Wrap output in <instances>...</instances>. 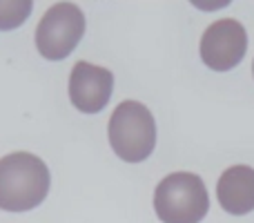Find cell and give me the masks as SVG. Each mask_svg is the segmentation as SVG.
Wrapping results in <instances>:
<instances>
[{
    "label": "cell",
    "instance_id": "6da1fadb",
    "mask_svg": "<svg viewBox=\"0 0 254 223\" xmlns=\"http://www.w3.org/2000/svg\"><path fill=\"white\" fill-rule=\"evenodd\" d=\"M49 185L47 163L36 154L11 152L0 158V210H34L47 199Z\"/></svg>",
    "mask_w": 254,
    "mask_h": 223
},
{
    "label": "cell",
    "instance_id": "7a4b0ae2",
    "mask_svg": "<svg viewBox=\"0 0 254 223\" xmlns=\"http://www.w3.org/2000/svg\"><path fill=\"white\" fill-rule=\"evenodd\" d=\"M154 210L163 223H201L210 210L203 179L194 172H172L154 190Z\"/></svg>",
    "mask_w": 254,
    "mask_h": 223
},
{
    "label": "cell",
    "instance_id": "3957f363",
    "mask_svg": "<svg viewBox=\"0 0 254 223\" xmlns=\"http://www.w3.org/2000/svg\"><path fill=\"white\" fill-rule=\"evenodd\" d=\"M107 136L116 156L125 163H140L154 152L156 121L143 103L123 101L112 112Z\"/></svg>",
    "mask_w": 254,
    "mask_h": 223
},
{
    "label": "cell",
    "instance_id": "277c9868",
    "mask_svg": "<svg viewBox=\"0 0 254 223\" xmlns=\"http://www.w3.org/2000/svg\"><path fill=\"white\" fill-rule=\"evenodd\" d=\"M85 34L83 9L74 2H56L36 27V47L47 61H63L76 49Z\"/></svg>",
    "mask_w": 254,
    "mask_h": 223
},
{
    "label": "cell",
    "instance_id": "5b68a950",
    "mask_svg": "<svg viewBox=\"0 0 254 223\" xmlns=\"http://www.w3.org/2000/svg\"><path fill=\"white\" fill-rule=\"evenodd\" d=\"M201 61L214 72H230L248 52V31L237 18L214 20L201 36Z\"/></svg>",
    "mask_w": 254,
    "mask_h": 223
},
{
    "label": "cell",
    "instance_id": "8992f818",
    "mask_svg": "<svg viewBox=\"0 0 254 223\" xmlns=\"http://www.w3.org/2000/svg\"><path fill=\"white\" fill-rule=\"evenodd\" d=\"M114 92V74L107 67L78 61L69 74V101L83 114H98L105 110Z\"/></svg>",
    "mask_w": 254,
    "mask_h": 223
},
{
    "label": "cell",
    "instance_id": "52a82bcc",
    "mask_svg": "<svg viewBox=\"0 0 254 223\" xmlns=\"http://www.w3.org/2000/svg\"><path fill=\"white\" fill-rule=\"evenodd\" d=\"M216 199H219V206L228 215H250L254 210V167H228L216 181Z\"/></svg>",
    "mask_w": 254,
    "mask_h": 223
},
{
    "label": "cell",
    "instance_id": "ba28073f",
    "mask_svg": "<svg viewBox=\"0 0 254 223\" xmlns=\"http://www.w3.org/2000/svg\"><path fill=\"white\" fill-rule=\"evenodd\" d=\"M34 2L31 0H0V31L20 27L29 18Z\"/></svg>",
    "mask_w": 254,
    "mask_h": 223
},
{
    "label": "cell",
    "instance_id": "9c48e42d",
    "mask_svg": "<svg viewBox=\"0 0 254 223\" xmlns=\"http://www.w3.org/2000/svg\"><path fill=\"white\" fill-rule=\"evenodd\" d=\"M252 74H254V63H252Z\"/></svg>",
    "mask_w": 254,
    "mask_h": 223
}]
</instances>
